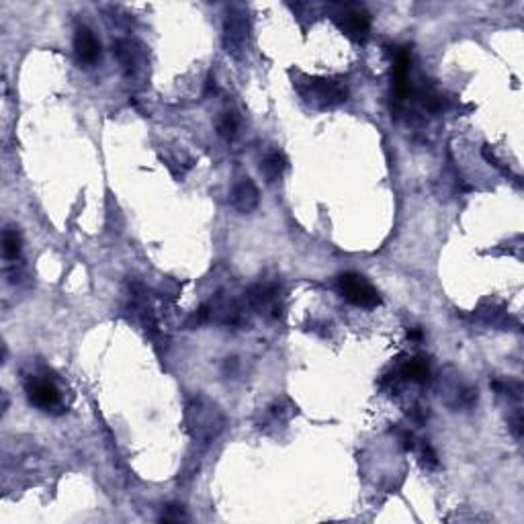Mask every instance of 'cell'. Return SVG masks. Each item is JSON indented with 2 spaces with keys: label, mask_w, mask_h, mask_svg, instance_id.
I'll list each match as a JSON object with an SVG mask.
<instances>
[{
  "label": "cell",
  "mask_w": 524,
  "mask_h": 524,
  "mask_svg": "<svg viewBox=\"0 0 524 524\" xmlns=\"http://www.w3.org/2000/svg\"><path fill=\"white\" fill-rule=\"evenodd\" d=\"M338 285H340L345 299L356 308H377L381 303L377 289L371 283H366L360 275H354V273L340 275Z\"/></svg>",
  "instance_id": "1"
},
{
  "label": "cell",
  "mask_w": 524,
  "mask_h": 524,
  "mask_svg": "<svg viewBox=\"0 0 524 524\" xmlns=\"http://www.w3.org/2000/svg\"><path fill=\"white\" fill-rule=\"evenodd\" d=\"M410 64H412L410 47H406V45L395 47V51H393V90H395L397 101H403L410 92V84H408Z\"/></svg>",
  "instance_id": "2"
},
{
  "label": "cell",
  "mask_w": 524,
  "mask_h": 524,
  "mask_svg": "<svg viewBox=\"0 0 524 524\" xmlns=\"http://www.w3.org/2000/svg\"><path fill=\"white\" fill-rule=\"evenodd\" d=\"M312 97L322 107H334L347 101V86L332 80H314L310 82Z\"/></svg>",
  "instance_id": "3"
},
{
  "label": "cell",
  "mask_w": 524,
  "mask_h": 524,
  "mask_svg": "<svg viewBox=\"0 0 524 524\" xmlns=\"http://www.w3.org/2000/svg\"><path fill=\"white\" fill-rule=\"evenodd\" d=\"M27 395H29V401L41 410H49V408H55L60 403V391L53 383L49 381H39V379H33L27 383Z\"/></svg>",
  "instance_id": "4"
},
{
  "label": "cell",
  "mask_w": 524,
  "mask_h": 524,
  "mask_svg": "<svg viewBox=\"0 0 524 524\" xmlns=\"http://www.w3.org/2000/svg\"><path fill=\"white\" fill-rule=\"evenodd\" d=\"M74 49L80 58V62L84 64H92L99 60L101 55V43L97 41V37L88 31V29H78L76 37H74Z\"/></svg>",
  "instance_id": "5"
},
{
  "label": "cell",
  "mask_w": 524,
  "mask_h": 524,
  "mask_svg": "<svg viewBox=\"0 0 524 524\" xmlns=\"http://www.w3.org/2000/svg\"><path fill=\"white\" fill-rule=\"evenodd\" d=\"M232 205L238 209V211H252L256 205H258V190L254 186V182L250 178H242L234 190H232Z\"/></svg>",
  "instance_id": "6"
},
{
  "label": "cell",
  "mask_w": 524,
  "mask_h": 524,
  "mask_svg": "<svg viewBox=\"0 0 524 524\" xmlns=\"http://www.w3.org/2000/svg\"><path fill=\"white\" fill-rule=\"evenodd\" d=\"M369 14L364 12V10H360V8H350L345 12V21H342V27H345V31L349 33L350 37H354V39H358V41H362V39H366V35H369Z\"/></svg>",
  "instance_id": "7"
},
{
  "label": "cell",
  "mask_w": 524,
  "mask_h": 524,
  "mask_svg": "<svg viewBox=\"0 0 524 524\" xmlns=\"http://www.w3.org/2000/svg\"><path fill=\"white\" fill-rule=\"evenodd\" d=\"M401 375L412 379V381H418V383H424L430 379V369L426 366L424 360L420 358H414V360H408L401 369Z\"/></svg>",
  "instance_id": "8"
},
{
  "label": "cell",
  "mask_w": 524,
  "mask_h": 524,
  "mask_svg": "<svg viewBox=\"0 0 524 524\" xmlns=\"http://www.w3.org/2000/svg\"><path fill=\"white\" fill-rule=\"evenodd\" d=\"M285 166H287L285 156H283V154H279V152H273V154L264 160V164H262V173H264V176L269 178V182H273V180H277L279 176L283 175Z\"/></svg>",
  "instance_id": "9"
},
{
  "label": "cell",
  "mask_w": 524,
  "mask_h": 524,
  "mask_svg": "<svg viewBox=\"0 0 524 524\" xmlns=\"http://www.w3.org/2000/svg\"><path fill=\"white\" fill-rule=\"evenodd\" d=\"M2 250H4V256L8 260H16L18 254H21V238L16 232L12 229H6L4 232V238H2Z\"/></svg>",
  "instance_id": "10"
},
{
  "label": "cell",
  "mask_w": 524,
  "mask_h": 524,
  "mask_svg": "<svg viewBox=\"0 0 524 524\" xmlns=\"http://www.w3.org/2000/svg\"><path fill=\"white\" fill-rule=\"evenodd\" d=\"M113 51L117 53V58H119L121 66H123L127 72H132V70H134V58H132V51H129L123 43H117V45L113 47Z\"/></svg>",
  "instance_id": "11"
},
{
  "label": "cell",
  "mask_w": 524,
  "mask_h": 524,
  "mask_svg": "<svg viewBox=\"0 0 524 524\" xmlns=\"http://www.w3.org/2000/svg\"><path fill=\"white\" fill-rule=\"evenodd\" d=\"M217 129H219V136L223 138H234L236 136V119L232 115H225L219 123H217Z\"/></svg>",
  "instance_id": "12"
},
{
  "label": "cell",
  "mask_w": 524,
  "mask_h": 524,
  "mask_svg": "<svg viewBox=\"0 0 524 524\" xmlns=\"http://www.w3.org/2000/svg\"><path fill=\"white\" fill-rule=\"evenodd\" d=\"M424 459H426V461H428L432 467H436V463H438V461H436V455H434V451H432L428 445L424 447Z\"/></svg>",
  "instance_id": "13"
},
{
  "label": "cell",
  "mask_w": 524,
  "mask_h": 524,
  "mask_svg": "<svg viewBox=\"0 0 524 524\" xmlns=\"http://www.w3.org/2000/svg\"><path fill=\"white\" fill-rule=\"evenodd\" d=\"M408 338L418 342V340H422V332H420L418 328H414V330H410V332H408Z\"/></svg>",
  "instance_id": "14"
}]
</instances>
